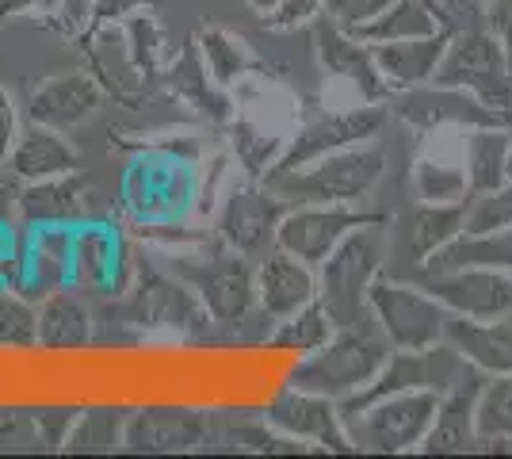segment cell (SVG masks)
Segmentation results:
<instances>
[{
  "instance_id": "obj_1",
  "label": "cell",
  "mask_w": 512,
  "mask_h": 459,
  "mask_svg": "<svg viewBox=\"0 0 512 459\" xmlns=\"http://www.w3.org/2000/svg\"><path fill=\"white\" fill-rule=\"evenodd\" d=\"M390 337H386L379 322L371 318V310L352 326H337V333L321 345V349L299 356V364L291 368L287 383L302 387V391L325 394L333 402H344L356 391H363L375 375L383 372L390 360Z\"/></svg>"
},
{
  "instance_id": "obj_2",
  "label": "cell",
  "mask_w": 512,
  "mask_h": 459,
  "mask_svg": "<svg viewBox=\"0 0 512 459\" xmlns=\"http://www.w3.org/2000/svg\"><path fill=\"white\" fill-rule=\"evenodd\" d=\"M165 264L188 280L214 326H245L256 314V264L222 241L188 253H165Z\"/></svg>"
},
{
  "instance_id": "obj_3",
  "label": "cell",
  "mask_w": 512,
  "mask_h": 459,
  "mask_svg": "<svg viewBox=\"0 0 512 459\" xmlns=\"http://www.w3.org/2000/svg\"><path fill=\"white\" fill-rule=\"evenodd\" d=\"M390 261V222H371L352 230L348 238L318 264V299L337 326H352L367 314L371 284Z\"/></svg>"
},
{
  "instance_id": "obj_4",
  "label": "cell",
  "mask_w": 512,
  "mask_h": 459,
  "mask_svg": "<svg viewBox=\"0 0 512 459\" xmlns=\"http://www.w3.org/2000/svg\"><path fill=\"white\" fill-rule=\"evenodd\" d=\"M199 161L161 146H142L123 173V215L127 222H176L195 215Z\"/></svg>"
},
{
  "instance_id": "obj_5",
  "label": "cell",
  "mask_w": 512,
  "mask_h": 459,
  "mask_svg": "<svg viewBox=\"0 0 512 459\" xmlns=\"http://www.w3.org/2000/svg\"><path fill=\"white\" fill-rule=\"evenodd\" d=\"M386 176V150L371 138L348 150L325 153L321 161L264 180L287 203H363Z\"/></svg>"
},
{
  "instance_id": "obj_6",
  "label": "cell",
  "mask_w": 512,
  "mask_h": 459,
  "mask_svg": "<svg viewBox=\"0 0 512 459\" xmlns=\"http://www.w3.org/2000/svg\"><path fill=\"white\" fill-rule=\"evenodd\" d=\"M436 410H440L436 391H398L344 414V429L356 452L406 456V452H421Z\"/></svg>"
},
{
  "instance_id": "obj_7",
  "label": "cell",
  "mask_w": 512,
  "mask_h": 459,
  "mask_svg": "<svg viewBox=\"0 0 512 459\" xmlns=\"http://www.w3.org/2000/svg\"><path fill=\"white\" fill-rule=\"evenodd\" d=\"M123 314L130 326L146 333H176V337H199L211 326L203 303L195 299L188 280H180L169 264H142L134 261L127 280Z\"/></svg>"
},
{
  "instance_id": "obj_8",
  "label": "cell",
  "mask_w": 512,
  "mask_h": 459,
  "mask_svg": "<svg viewBox=\"0 0 512 459\" xmlns=\"http://www.w3.org/2000/svg\"><path fill=\"white\" fill-rule=\"evenodd\" d=\"M432 85L463 88L470 96H478L486 108L509 115L512 111V62L505 39L493 27H463L451 31V43L444 62L436 69Z\"/></svg>"
},
{
  "instance_id": "obj_9",
  "label": "cell",
  "mask_w": 512,
  "mask_h": 459,
  "mask_svg": "<svg viewBox=\"0 0 512 459\" xmlns=\"http://www.w3.org/2000/svg\"><path fill=\"white\" fill-rule=\"evenodd\" d=\"M386 123H390L386 104H352V108L318 111V115L302 119L299 127L291 131L287 146L279 153L276 169L264 176V180H276V176H287L295 173V169H306V165L321 161L325 153L371 142V138H379V131H383Z\"/></svg>"
},
{
  "instance_id": "obj_10",
  "label": "cell",
  "mask_w": 512,
  "mask_h": 459,
  "mask_svg": "<svg viewBox=\"0 0 512 459\" xmlns=\"http://www.w3.org/2000/svg\"><path fill=\"white\" fill-rule=\"evenodd\" d=\"M367 310L379 322L394 349H432L444 341L448 326V306L436 295H428L417 280H398V276H379L367 295Z\"/></svg>"
},
{
  "instance_id": "obj_11",
  "label": "cell",
  "mask_w": 512,
  "mask_h": 459,
  "mask_svg": "<svg viewBox=\"0 0 512 459\" xmlns=\"http://www.w3.org/2000/svg\"><path fill=\"white\" fill-rule=\"evenodd\" d=\"M287 207L291 203L276 196L264 180L230 184L214 211V234L226 249H234L249 261H260L268 249H276L279 222L287 215Z\"/></svg>"
},
{
  "instance_id": "obj_12",
  "label": "cell",
  "mask_w": 512,
  "mask_h": 459,
  "mask_svg": "<svg viewBox=\"0 0 512 459\" xmlns=\"http://www.w3.org/2000/svg\"><path fill=\"white\" fill-rule=\"evenodd\" d=\"M467 230V203H425L417 199L406 215L390 219V261L386 276L417 280L428 261Z\"/></svg>"
},
{
  "instance_id": "obj_13",
  "label": "cell",
  "mask_w": 512,
  "mask_h": 459,
  "mask_svg": "<svg viewBox=\"0 0 512 459\" xmlns=\"http://www.w3.org/2000/svg\"><path fill=\"white\" fill-rule=\"evenodd\" d=\"M470 372V364L459 356V349H451L448 341L432 345V349H394L390 360L383 364V372L375 375L363 391H356L352 398L341 402V414H352L375 398L398 391H436L448 394L463 375Z\"/></svg>"
},
{
  "instance_id": "obj_14",
  "label": "cell",
  "mask_w": 512,
  "mask_h": 459,
  "mask_svg": "<svg viewBox=\"0 0 512 459\" xmlns=\"http://www.w3.org/2000/svg\"><path fill=\"white\" fill-rule=\"evenodd\" d=\"M371 222H390V215L367 211L356 203H291L283 222H279L276 245L318 268L352 230L371 226Z\"/></svg>"
},
{
  "instance_id": "obj_15",
  "label": "cell",
  "mask_w": 512,
  "mask_h": 459,
  "mask_svg": "<svg viewBox=\"0 0 512 459\" xmlns=\"http://www.w3.org/2000/svg\"><path fill=\"white\" fill-rule=\"evenodd\" d=\"M386 111L413 127L417 134L436 131H478V127H501L505 115L486 108L478 96H470L463 88L448 85H421L409 92H394Z\"/></svg>"
},
{
  "instance_id": "obj_16",
  "label": "cell",
  "mask_w": 512,
  "mask_h": 459,
  "mask_svg": "<svg viewBox=\"0 0 512 459\" xmlns=\"http://www.w3.org/2000/svg\"><path fill=\"white\" fill-rule=\"evenodd\" d=\"M214 437V417L192 406H142L127 414L123 452L134 456H188L207 448Z\"/></svg>"
},
{
  "instance_id": "obj_17",
  "label": "cell",
  "mask_w": 512,
  "mask_h": 459,
  "mask_svg": "<svg viewBox=\"0 0 512 459\" xmlns=\"http://www.w3.org/2000/svg\"><path fill=\"white\" fill-rule=\"evenodd\" d=\"M264 421L291 440H302L318 452H356L352 437L344 429L341 402L325 398V394L302 391V387H283V391L264 406Z\"/></svg>"
},
{
  "instance_id": "obj_18",
  "label": "cell",
  "mask_w": 512,
  "mask_h": 459,
  "mask_svg": "<svg viewBox=\"0 0 512 459\" xmlns=\"http://www.w3.org/2000/svg\"><path fill=\"white\" fill-rule=\"evenodd\" d=\"M314 54H318L321 73L337 85L352 88L360 96V104H390L394 92L375 62V46L363 43L360 35H352L329 16H321L314 20Z\"/></svg>"
},
{
  "instance_id": "obj_19",
  "label": "cell",
  "mask_w": 512,
  "mask_h": 459,
  "mask_svg": "<svg viewBox=\"0 0 512 459\" xmlns=\"http://www.w3.org/2000/svg\"><path fill=\"white\" fill-rule=\"evenodd\" d=\"M417 284L425 287L428 295H436L451 314H463V318L490 322V318L512 314V272H501V268L467 264V268L421 272Z\"/></svg>"
},
{
  "instance_id": "obj_20",
  "label": "cell",
  "mask_w": 512,
  "mask_h": 459,
  "mask_svg": "<svg viewBox=\"0 0 512 459\" xmlns=\"http://www.w3.org/2000/svg\"><path fill=\"white\" fill-rule=\"evenodd\" d=\"M127 238L111 222L85 219L73 226V287L85 291H123L134 272Z\"/></svg>"
},
{
  "instance_id": "obj_21",
  "label": "cell",
  "mask_w": 512,
  "mask_h": 459,
  "mask_svg": "<svg viewBox=\"0 0 512 459\" xmlns=\"http://www.w3.org/2000/svg\"><path fill=\"white\" fill-rule=\"evenodd\" d=\"M161 77H165L172 96L184 108H192L207 127H226L234 119L237 96L226 85L214 81L211 66H207V58L199 50V39H188V43L180 46L169 58V66H165Z\"/></svg>"
},
{
  "instance_id": "obj_22",
  "label": "cell",
  "mask_w": 512,
  "mask_h": 459,
  "mask_svg": "<svg viewBox=\"0 0 512 459\" xmlns=\"http://www.w3.org/2000/svg\"><path fill=\"white\" fill-rule=\"evenodd\" d=\"M104 108V88L92 73H58L46 77L27 100V123H43L54 131H73Z\"/></svg>"
},
{
  "instance_id": "obj_23",
  "label": "cell",
  "mask_w": 512,
  "mask_h": 459,
  "mask_svg": "<svg viewBox=\"0 0 512 459\" xmlns=\"http://www.w3.org/2000/svg\"><path fill=\"white\" fill-rule=\"evenodd\" d=\"M482 383H486V375L478 372V368H470L448 394H440L436 421H432L425 444H421L425 456H463V452H482L478 421H474Z\"/></svg>"
},
{
  "instance_id": "obj_24",
  "label": "cell",
  "mask_w": 512,
  "mask_h": 459,
  "mask_svg": "<svg viewBox=\"0 0 512 459\" xmlns=\"http://www.w3.org/2000/svg\"><path fill=\"white\" fill-rule=\"evenodd\" d=\"M318 299V268L291 257L287 249H268L256 261V306L276 322Z\"/></svg>"
},
{
  "instance_id": "obj_25",
  "label": "cell",
  "mask_w": 512,
  "mask_h": 459,
  "mask_svg": "<svg viewBox=\"0 0 512 459\" xmlns=\"http://www.w3.org/2000/svg\"><path fill=\"white\" fill-rule=\"evenodd\" d=\"M299 123H272L264 111L256 108H237L234 119L222 127L226 131V153L245 180H264L276 169L279 153L287 146V138Z\"/></svg>"
},
{
  "instance_id": "obj_26",
  "label": "cell",
  "mask_w": 512,
  "mask_h": 459,
  "mask_svg": "<svg viewBox=\"0 0 512 459\" xmlns=\"http://www.w3.org/2000/svg\"><path fill=\"white\" fill-rule=\"evenodd\" d=\"M73 287V226H31L23 238V280L27 299H46Z\"/></svg>"
},
{
  "instance_id": "obj_27",
  "label": "cell",
  "mask_w": 512,
  "mask_h": 459,
  "mask_svg": "<svg viewBox=\"0 0 512 459\" xmlns=\"http://www.w3.org/2000/svg\"><path fill=\"white\" fill-rule=\"evenodd\" d=\"M77 165H81V150L65 138V131L27 123L4 161V173L20 184H35V180H50V176L77 173Z\"/></svg>"
},
{
  "instance_id": "obj_28",
  "label": "cell",
  "mask_w": 512,
  "mask_h": 459,
  "mask_svg": "<svg viewBox=\"0 0 512 459\" xmlns=\"http://www.w3.org/2000/svg\"><path fill=\"white\" fill-rule=\"evenodd\" d=\"M444 341L482 375H512V314L490 322L448 314Z\"/></svg>"
},
{
  "instance_id": "obj_29",
  "label": "cell",
  "mask_w": 512,
  "mask_h": 459,
  "mask_svg": "<svg viewBox=\"0 0 512 459\" xmlns=\"http://www.w3.org/2000/svg\"><path fill=\"white\" fill-rule=\"evenodd\" d=\"M451 43V31H436L425 39H394V43L375 46V62L383 69L390 92H409V88H421L436 81V69L444 62Z\"/></svg>"
},
{
  "instance_id": "obj_30",
  "label": "cell",
  "mask_w": 512,
  "mask_h": 459,
  "mask_svg": "<svg viewBox=\"0 0 512 459\" xmlns=\"http://www.w3.org/2000/svg\"><path fill=\"white\" fill-rule=\"evenodd\" d=\"M199 50H203V58H207V66H211L214 81L218 85H226L230 92L241 85H249V81H276L279 69L268 62V58H260L256 54V46L245 39V35H237V31H226V27H203L199 35Z\"/></svg>"
},
{
  "instance_id": "obj_31",
  "label": "cell",
  "mask_w": 512,
  "mask_h": 459,
  "mask_svg": "<svg viewBox=\"0 0 512 459\" xmlns=\"http://www.w3.org/2000/svg\"><path fill=\"white\" fill-rule=\"evenodd\" d=\"M88 219L85 184L77 173L50 176L35 184H20V222L31 226H77Z\"/></svg>"
},
{
  "instance_id": "obj_32",
  "label": "cell",
  "mask_w": 512,
  "mask_h": 459,
  "mask_svg": "<svg viewBox=\"0 0 512 459\" xmlns=\"http://www.w3.org/2000/svg\"><path fill=\"white\" fill-rule=\"evenodd\" d=\"M92 329H96V318H92L88 303L77 299V295H69L65 287L35 303V345L39 349H85L88 341H92Z\"/></svg>"
},
{
  "instance_id": "obj_33",
  "label": "cell",
  "mask_w": 512,
  "mask_h": 459,
  "mask_svg": "<svg viewBox=\"0 0 512 459\" xmlns=\"http://www.w3.org/2000/svg\"><path fill=\"white\" fill-rule=\"evenodd\" d=\"M463 165H467L470 199L490 196L512 176V138L509 127H478L463 134Z\"/></svg>"
},
{
  "instance_id": "obj_34",
  "label": "cell",
  "mask_w": 512,
  "mask_h": 459,
  "mask_svg": "<svg viewBox=\"0 0 512 459\" xmlns=\"http://www.w3.org/2000/svg\"><path fill=\"white\" fill-rule=\"evenodd\" d=\"M436 31H444V16H440L436 4H428V0H390L375 20L363 23L352 35H360L363 43L379 46L394 43V39H425Z\"/></svg>"
},
{
  "instance_id": "obj_35",
  "label": "cell",
  "mask_w": 512,
  "mask_h": 459,
  "mask_svg": "<svg viewBox=\"0 0 512 459\" xmlns=\"http://www.w3.org/2000/svg\"><path fill=\"white\" fill-rule=\"evenodd\" d=\"M467 264H482V268H501L512 272V226L490 230V234H459L448 241L425 272H444V268H467Z\"/></svg>"
},
{
  "instance_id": "obj_36",
  "label": "cell",
  "mask_w": 512,
  "mask_h": 459,
  "mask_svg": "<svg viewBox=\"0 0 512 459\" xmlns=\"http://www.w3.org/2000/svg\"><path fill=\"white\" fill-rule=\"evenodd\" d=\"M413 196L425 203H470L467 165L463 157H436V153H421L413 161Z\"/></svg>"
},
{
  "instance_id": "obj_37",
  "label": "cell",
  "mask_w": 512,
  "mask_h": 459,
  "mask_svg": "<svg viewBox=\"0 0 512 459\" xmlns=\"http://www.w3.org/2000/svg\"><path fill=\"white\" fill-rule=\"evenodd\" d=\"M123 27V50H127L130 69L146 81V77H157L169 66V39H165V27L157 23V16L150 12H134L130 20L119 23Z\"/></svg>"
},
{
  "instance_id": "obj_38",
  "label": "cell",
  "mask_w": 512,
  "mask_h": 459,
  "mask_svg": "<svg viewBox=\"0 0 512 459\" xmlns=\"http://www.w3.org/2000/svg\"><path fill=\"white\" fill-rule=\"evenodd\" d=\"M123 429H127V414L111 410V406H96V410H81L69 437H65L62 452L73 456H100V452H119L123 448Z\"/></svg>"
},
{
  "instance_id": "obj_39",
  "label": "cell",
  "mask_w": 512,
  "mask_h": 459,
  "mask_svg": "<svg viewBox=\"0 0 512 459\" xmlns=\"http://www.w3.org/2000/svg\"><path fill=\"white\" fill-rule=\"evenodd\" d=\"M333 333H337V322L329 318V310L321 306V299H314V303H306L302 310H295L291 318L276 322L268 345H276L283 352H295V356H306V352L321 349Z\"/></svg>"
},
{
  "instance_id": "obj_40",
  "label": "cell",
  "mask_w": 512,
  "mask_h": 459,
  "mask_svg": "<svg viewBox=\"0 0 512 459\" xmlns=\"http://www.w3.org/2000/svg\"><path fill=\"white\" fill-rule=\"evenodd\" d=\"M474 421H478V437L482 440H512V375H486Z\"/></svg>"
},
{
  "instance_id": "obj_41",
  "label": "cell",
  "mask_w": 512,
  "mask_h": 459,
  "mask_svg": "<svg viewBox=\"0 0 512 459\" xmlns=\"http://www.w3.org/2000/svg\"><path fill=\"white\" fill-rule=\"evenodd\" d=\"M0 345L12 349L35 345V303L16 287H0Z\"/></svg>"
},
{
  "instance_id": "obj_42",
  "label": "cell",
  "mask_w": 512,
  "mask_h": 459,
  "mask_svg": "<svg viewBox=\"0 0 512 459\" xmlns=\"http://www.w3.org/2000/svg\"><path fill=\"white\" fill-rule=\"evenodd\" d=\"M501 226H512V176L490 196L470 199L467 230L463 234H490V230H501Z\"/></svg>"
},
{
  "instance_id": "obj_43",
  "label": "cell",
  "mask_w": 512,
  "mask_h": 459,
  "mask_svg": "<svg viewBox=\"0 0 512 459\" xmlns=\"http://www.w3.org/2000/svg\"><path fill=\"white\" fill-rule=\"evenodd\" d=\"M230 176V153H214L211 165H203L199 173V188H195V219H214L218 199H222V184Z\"/></svg>"
},
{
  "instance_id": "obj_44",
  "label": "cell",
  "mask_w": 512,
  "mask_h": 459,
  "mask_svg": "<svg viewBox=\"0 0 512 459\" xmlns=\"http://www.w3.org/2000/svg\"><path fill=\"white\" fill-rule=\"evenodd\" d=\"M390 0H325V16L344 27V31H360L363 23H371L383 12Z\"/></svg>"
},
{
  "instance_id": "obj_45",
  "label": "cell",
  "mask_w": 512,
  "mask_h": 459,
  "mask_svg": "<svg viewBox=\"0 0 512 459\" xmlns=\"http://www.w3.org/2000/svg\"><path fill=\"white\" fill-rule=\"evenodd\" d=\"M321 12H325V0H279L276 12L264 23L272 31H299L306 23L321 20Z\"/></svg>"
},
{
  "instance_id": "obj_46",
  "label": "cell",
  "mask_w": 512,
  "mask_h": 459,
  "mask_svg": "<svg viewBox=\"0 0 512 459\" xmlns=\"http://www.w3.org/2000/svg\"><path fill=\"white\" fill-rule=\"evenodd\" d=\"M77 414H81V410H35L27 421H31L35 437L43 440L46 448H58V452H62L65 437H69V429H73Z\"/></svg>"
},
{
  "instance_id": "obj_47",
  "label": "cell",
  "mask_w": 512,
  "mask_h": 459,
  "mask_svg": "<svg viewBox=\"0 0 512 459\" xmlns=\"http://www.w3.org/2000/svg\"><path fill=\"white\" fill-rule=\"evenodd\" d=\"M23 123H20V108H16V100H12V92L0 85V165L8 161V153L16 146V138H20Z\"/></svg>"
},
{
  "instance_id": "obj_48",
  "label": "cell",
  "mask_w": 512,
  "mask_h": 459,
  "mask_svg": "<svg viewBox=\"0 0 512 459\" xmlns=\"http://www.w3.org/2000/svg\"><path fill=\"white\" fill-rule=\"evenodd\" d=\"M157 0H96L92 8V23H123L134 12H150Z\"/></svg>"
},
{
  "instance_id": "obj_49",
  "label": "cell",
  "mask_w": 512,
  "mask_h": 459,
  "mask_svg": "<svg viewBox=\"0 0 512 459\" xmlns=\"http://www.w3.org/2000/svg\"><path fill=\"white\" fill-rule=\"evenodd\" d=\"M0 222H8V226L20 222V180H12V176L0 180Z\"/></svg>"
},
{
  "instance_id": "obj_50",
  "label": "cell",
  "mask_w": 512,
  "mask_h": 459,
  "mask_svg": "<svg viewBox=\"0 0 512 459\" xmlns=\"http://www.w3.org/2000/svg\"><path fill=\"white\" fill-rule=\"evenodd\" d=\"M245 4L253 8V12H256V16H260V20H268V16L276 12V4H279V0H245Z\"/></svg>"
},
{
  "instance_id": "obj_51",
  "label": "cell",
  "mask_w": 512,
  "mask_h": 459,
  "mask_svg": "<svg viewBox=\"0 0 512 459\" xmlns=\"http://www.w3.org/2000/svg\"><path fill=\"white\" fill-rule=\"evenodd\" d=\"M12 425H16L12 417H8V414H0V440H8V437H12Z\"/></svg>"
},
{
  "instance_id": "obj_52",
  "label": "cell",
  "mask_w": 512,
  "mask_h": 459,
  "mask_svg": "<svg viewBox=\"0 0 512 459\" xmlns=\"http://www.w3.org/2000/svg\"><path fill=\"white\" fill-rule=\"evenodd\" d=\"M505 127H509V138H512V111L505 115Z\"/></svg>"
},
{
  "instance_id": "obj_53",
  "label": "cell",
  "mask_w": 512,
  "mask_h": 459,
  "mask_svg": "<svg viewBox=\"0 0 512 459\" xmlns=\"http://www.w3.org/2000/svg\"><path fill=\"white\" fill-rule=\"evenodd\" d=\"M448 4H459V0H440V12H444V8H448Z\"/></svg>"
},
{
  "instance_id": "obj_54",
  "label": "cell",
  "mask_w": 512,
  "mask_h": 459,
  "mask_svg": "<svg viewBox=\"0 0 512 459\" xmlns=\"http://www.w3.org/2000/svg\"><path fill=\"white\" fill-rule=\"evenodd\" d=\"M4 176H8V173H4V165H0V180H4Z\"/></svg>"
}]
</instances>
